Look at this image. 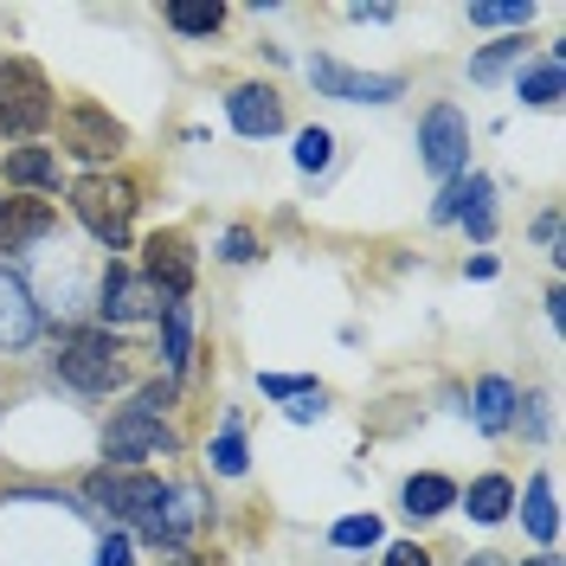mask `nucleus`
Returning a JSON list of instances; mask_svg holds the SVG:
<instances>
[{"label":"nucleus","mask_w":566,"mask_h":566,"mask_svg":"<svg viewBox=\"0 0 566 566\" xmlns=\"http://www.w3.org/2000/svg\"><path fill=\"white\" fill-rule=\"evenodd\" d=\"M129 560H136V534H129V528H109L104 547H97V566H129Z\"/></svg>","instance_id":"obj_31"},{"label":"nucleus","mask_w":566,"mask_h":566,"mask_svg":"<svg viewBox=\"0 0 566 566\" xmlns=\"http://www.w3.org/2000/svg\"><path fill=\"white\" fill-rule=\"evenodd\" d=\"M463 566H509L502 554H476V560H463Z\"/></svg>","instance_id":"obj_40"},{"label":"nucleus","mask_w":566,"mask_h":566,"mask_svg":"<svg viewBox=\"0 0 566 566\" xmlns=\"http://www.w3.org/2000/svg\"><path fill=\"white\" fill-rule=\"evenodd\" d=\"M458 226L470 232V239H476V245H490V239H495V207H476V212H463Z\"/></svg>","instance_id":"obj_36"},{"label":"nucleus","mask_w":566,"mask_h":566,"mask_svg":"<svg viewBox=\"0 0 566 566\" xmlns=\"http://www.w3.org/2000/svg\"><path fill=\"white\" fill-rule=\"evenodd\" d=\"M187 360H193V310L187 303H168L161 310V367H168V380L187 374Z\"/></svg>","instance_id":"obj_21"},{"label":"nucleus","mask_w":566,"mask_h":566,"mask_svg":"<svg viewBox=\"0 0 566 566\" xmlns=\"http://www.w3.org/2000/svg\"><path fill=\"white\" fill-rule=\"evenodd\" d=\"M180 438L168 419H148V412H116L104 431V470H142L148 458H175Z\"/></svg>","instance_id":"obj_5"},{"label":"nucleus","mask_w":566,"mask_h":566,"mask_svg":"<svg viewBox=\"0 0 566 566\" xmlns=\"http://www.w3.org/2000/svg\"><path fill=\"white\" fill-rule=\"evenodd\" d=\"M463 277H470V283H490L495 277V258H490V251H483V258H470V264H463Z\"/></svg>","instance_id":"obj_38"},{"label":"nucleus","mask_w":566,"mask_h":566,"mask_svg":"<svg viewBox=\"0 0 566 566\" xmlns=\"http://www.w3.org/2000/svg\"><path fill=\"white\" fill-rule=\"evenodd\" d=\"M458 502H463V515L476 522V528H502L509 522V509H515V483L509 476H476L470 490H458Z\"/></svg>","instance_id":"obj_17"},{"label":"nucleus","mask_w":566,"mask_h":566,"mask_svg":"<svg viewBox=\"0 0 566 566\" xmlns=\"http://www.w3.org/2000/svg\"><path fill=\"white\" fill-rule=\"evenodd\" d=\"M52 116H59V104H52L45 71L33 59H0V136L33 142Z\"/></svg>","instance_id":"obj_3"},{"label":"nucleus","mask_w":566,"mask_h":566,"mask_svg":"<svg viewBox=\"0 0 566 566\" xmlns=\"http://www.w3.org/2000/svg\"><path fill=\"white\" fill-rule=\"evenodd\" d=\"M175 399H180V380H168V374H161V380H148V387H136V399H129V412H148V419H161V412H168Z\"/></svg>","instance_id":"obj_28"},{"label":"nucleus","mask_w":566,"mask_h":566,"mask_svg":"<svg viewBox=\"0 0 566 566\" xmlns=\"http://www.w3.org/2000/svg\"><path fill=\"white\" fill-rule=\"evenodd\" d=\"M328 161H335V136H328V129H316V123H310V129L296 136V168H303V175H322Z\"/></svg>","instance_id":"obj_27"},{"label":"nucleus","mask_w":566,"mask_h":566,"mask_svg":"<svg viewBox=\"0 0 566 566\" xmlns=\"http://www.w3.org/2000/svg\"><path fill=\"white\" fill-rule=\"evenodd\" d=\"M348 20H360V27H392V7H348Z\"/></svg>","instance_id":"obj_37"},{"label":"nucleus","mask_w":566,"mask_h":566,"mask_svg":"<svg viewBox=\"0 0 566 566\" xmlns=\"http://www.w3.org/2000/svg\"><path fill=\"white\" fill-rule=\"evenodd\" d=\"M476 207H495V180L470 168V175H458V180L438 187V200H431V226H458L463 212H476Z\"/></svg>","instance_id":"obj_15"},{"label":"nucleus","mask_w":566,"mask_h":566,"mask_svg":"<svg viewBox=\"0 0 566 566\" xmlns=\"http://www.w3.org/2000/svg\"><path fill=\"white\" fill-rule=\"evenodd\" d=\"M123 123L109 116V109H97V104H71L65 109V148L77 155V161H109L116 148H123Z\"/></svg>","instance_id":"obj_10"},{"label":"nucleus","mask_w":566,"mask_h":566,"mask_svg":"<svg viewBox=\"0 0 566 566\" xmlns=\"http://www.w3.org/2000/svg\"><path fill=\"white\" fill-rule=\"evenodd\" d=\"M84 502H91L97 515H109L116 528H142V522L168 502V483L148 476V470H91Z\"/></svg>","instance_id":"obj_4"},{"label":"nucleus","mask_w":566,"mask_h":566,"mask_svg":"<svg viewBox=\"0 0 566 566\" xmlns=\"http://www.w3.org/2000/svg\"><path fill=\"white\" fill-rule=\"evenodd\" d=\"M219 258H226V264H251V258H258V232H251V226H226V232H219Z\"/></svg>","instance_id":"obj_29"},{"label":"nucleus","mask_w":566,"mask_h":566,"mask_svg":"<svg viewBox=\"0 0 566 566\" xmlns=\"http://www.w3.org/2000/svg\"><path fill=\"white\" fill-rule=\"evenodd\" d=\"M534 13V0H470V27H502V33H522Z\"/></svg>","instance_id":"obj_25"},{"label":"nucleus","mask_w":566,"mask_h":566,"mask_svg":"<svg viewBox=\"0 0 566 566\" xmlns=\"http://www.w3.org/2000/svg\"><path fill=\"white\" fill-rule=\"evenodd\" d=\"M142 283H148L161 303H187V296H193V245H187V239H148Z\"/></svg>","instance_id":"obj_9"},{"label":"nucleus","mask_w":566,"mask_h":566,"mask_svg":"<svg viewBox=\"0 0 566 566\" xmlns=\"http://www.w3.org/2000/svg\"><path fill=\"white\" fill-rule=\"evenodd\" d=\"M161 310H168V303H161L123 258H109L104 277H97V328L116 335V328H129V322H161Z\"/></svg>","instance_id":"obj_7"},{"label":"nucleus","mask_w":566,"mask_h":566,"mask_svg":"<svg viewBox=\"0 0 566 566\" xmlns=\"http://www.w3.org/2000/svg\"><path fill=\"white\" fill-rule=\"evenodd\" d=\"M7 187H27V193H59V148H39V142L7 148Z\"/></svg>","instance_id":"obj_16"},{"label":"nucleus","mask_w":566,"mask_h":566,"mask_svg":"<svg viewBox=\"0 0 566 566\" xmlns=\"http://www.w3.org/2000/svg\"><path fill=\"white\" fill-rule=\"evenodd\" d=\"M522 45H528L522 33H502L495 45H483V52L470 59V84H495L509 65H522Z\"/></svg>","instance_id":"obj_26"},{"label":"nucleus","mask_w":566,"mask_h":566,"mask_svg":"<svg viewBox=\"0 0 566 566\" xmlns=\"http://www.w3.org/2000/svg\"><path fill=\"white\" fill-rule=\"evenodd\" d=\"M534 245L547 251V258H554V271H560V258H566V251H560V207H547L541 219H534Z\"/></svg>","instance_id":"obj_30"},{"label":"nucleus","mask_w":566,"mask_h":566,"mask_svg":"<svg viewBox=\"0 0 566 566\" xmlns=\"http://www.w3.org/2000/svg\"><path fill=\"white\" fill-rule=\"evenodd\" d=\"M207 463H212V476H245V470H251L245 419H239V412H226V419H219V431H212V444H207Z\"/></svg>","instance_id":"obj_22"},{"label":"nucleus","mask_w":566,"mask_h":566,"mask_svg":"<svg viewBox=\"0 0 566 566\" xmlns=\"http://www.w3.org/2000/svg\"><path fill=\"white\" fill-rule=\"evenodd\" d=\"M328 547H342V554H374V547H387V528H380V515H342V522L328 528Z\"/></svg>","instance_id":"obj_24"},{"label":"nucleus","mask_w":566,"mask_h":566,"mask_svg":"<svg viewBox=\"0 0 566 566\" xmlns=\"http://www.w3.org/2000/svg\"><path fill=\"white\" fill-rule=\"evenodd\" d=\"M52 226H59V207H45V200H0V258L33 251Z\"/></svg>","instance_id":"obj_13"},{"label":"nucleus","mask_w":566,"mask_h":566,"mask_svg":"<svg viewBox=\"0 0 566 566\" xmlns=\"http://www.w3.org/2000/svg\"><path fill=\"white\" fill-rule=\"evenodd\" d=\"M310 84H316V97H335V104H399L406 97V77H392V71H354L342 59H310Z\"/></svg>","instance_id":"obj_8"},{"label":"nucleus","mask_w":566,"mask_h":566,"mask_svg":"<svg viewBox=\"0 0 566 566\" xmlns=\"http://www.w3.org/2000/svg\"><path fill=\"white\" fill-rule=\"evenodd\" d=\"M380 566H431V554H424L419 541H387L380 547Z\"/></svg>","instance_id":"obj_35"},{"label":"nucleus","mask_w":566,"mask_h":566,"mask_svg":"<svg viewBox=\"0 0 566 566\" xmlns=\"http://www.w3.org/2000/svg\"><path fill=\"white\" fill-rule=\"evenodd\" d=\"M560 71H566V45H547V59L515 71V97L528 109H554L560 104Z\"/></svg>","instance_id":"obj_18"},{"label":"nucleus","mask_w":566,"mask_h":566,"mask_svg":"<svg viewBox=\"0 0 566 566\" xmlns=\"http://www.w3.org/2000/svg\"><path fill=\"white\" fill-rule=\"evenodd\" d=\"M522 566H560V554H554V547H541V554H528Z\"/></svg>","instance_id":"obj_39"},{"label":"nucleus","mask_w":566,"mask_h":566,"mask_svg":"<svg viewBox=\"0 0 566 566\" xmlns=\"http://www.w3.org/2000/svg\"><path fill=\"white\" fill-rule=\"evenodd\" d=\"M71 212L109 258L129 251V239H136V187L116 175H77L71 180Z\"/></svg>","instance_id":"obj_2"},{"label":"nucleus","mask_w":566,"mask_h":566,"mask_svg":"<svg viewBox=\"0 0 566 566\" xmlns=\"http://www.w3.org/2000/svg\"><path fill=\"white\" fill-rule=\"evenodd\" d=\"M515 424H522V431H528L534 444H541V438H547V392L522 399V406H515Z\"/></svg>","instance_id":"obj_33"},{"label":"nucleus","mask_w":566,"mask_h":566,"mask_svg":"<svg viewBox=\"0 0 566 566\" xmlns=\"http://www.w3.org/2000/svg\"><path fill=\"white\" fill-rule=\"evenodd\" d=\"M419 161L431 180H458L470 175V123L458 104H431L419 123Z\"/></svg>","instance_id":"obj_6"},{"label":"nucleus","mask_w":566,"mask_h":566,"mask_svg":"<svg viewBox=\"0 0 566 566\" xmlns=\"http://www.w3.org/2000/svg\"><path fill=\"white\" fill-rule=\"evenodd\" d=\"M522 528H528L541 547H554V534H560V509H554V476H547V470L528 476V490H522Z\"/></svg>","instance_id":"obj_20"},{"label":"nucleus","mask_w":566,"mask_h":566,"mask_svg":"<svg viewBox=\"0 0 566 566\" xmlns=\"http://www.w3.org/2000/svg\"><path fill=\"white\" fill-rule=\"evenodd\" d=\"M39 342V303L33 290H27V277L13 271V264H0V348L20 354Z\"/></svg>","instance_id":"obj_11"},{"label":"nucleus","mask_w":566,"mask_h":566,"mask_svg":"<svg viewBox=\"0 0 566 566\" xmlns=\"http://www.w3.org/2000/svg\"><path fill=\"white\" fill-rule=\"evenodd\" d=\"M161 20H168L180 39H212L226 27V7H219V0H168Z\"/></svg>","instance_id":"obj_23"},{"label":"nucleus","mask_w":566,"mask_h":566,"mask_svg":"<svg viewBox=\"0 0 566 566\" xmlns=\"http://www.w3.org/2000/svg\"><path fill=\"white\" fill-rule=\"evenodd\" d=\"M52 374L65 380L71 392H84V399H104L129 380V360H123V335H109V328H71L59 354H52Z\"/></svg>","instance_id":"obj_1"},{"label":"nucleus","mask_w":566,"mask_h":566,"mask_svg":"<svg viewBox=\"0 0 566 566\" xmlns=\"http://www.w3.org/2000/svg\"><path fill=\"white\" fill-rule=\"evenodd\" d=\"M226 123L245 142H271V136H283V97L271 84H239L226 97Z\"/></svg>","instance_id":"obj_12"},{"label":"nucleus","mask_w":566,"mask_h":566,"mask_svg":"<svg viewBox=\"0 0 566 566\" xmlns=\"http://www.w3.org/2000/svg\"><path fill=\"white\" fill-rule=\"evenodd\" d=\"M515 406H522V392H515V380H509V374H483V380H476V392H470V419H476V431H483V438L515 431Z\"/></svg>","instance_id":"obj_14"},{"label":"nucleus","mask_w":566,"mask_h":566,"mask_svg":"<svg viewBox=\"0 0 566 566\" xmlns=\"http://www.w3.org/2000/svg\"><path fill=\"white\" fill-rule=\"evenodd\" d=\"M399 509H406L412 522H438V515H451V509H458V483H451V476H438V470H424V476H406V490H399Z\"/></svg>","instance_id":"obj_19"},{"label":"nucleus","mask_w":566,"mask_h":566,"mask_svg":"<svg viewBox=\"0 0 566 566\" xmlns=\"http://www.w3.org/2000/svg\"><path fill=\"white\" fill-rule=\"evenodd\" d=\"M258 387H264V399H296V392H310L316 380H303V374H258Z\"/></svg>","instance_id":"obj_34"},{"label":"nucleus","mask_w":566,"mask_h":566,"mask_svg":"<svg viewBox=\"0 0 566 566\" xmlns=\"http://www.w3.org/2000/svg\"><path fill=\"white\" fill-rule=\"evenodd\" d=\"M328 406H322V387H310V392H296V399H283V419L290 424H316Z\"/></svg>","instance_id":"obj_32"}]
</instances>
